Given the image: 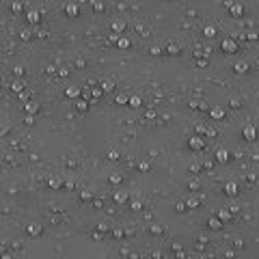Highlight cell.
<instances>
[{
    "instance_id": "20",
    "label": "cell",
    "mask_w": 259,
    "mask_h": 259,
    "mask_svg": "<svg viewBox=\"0 0 259 259\" xmlns=\"http://www.w3.org/2000/svg\"><path fill=\"white\" fill-rule=\"evenodd\" d=\"M203 35H205L207 39H212V37H216V28L214 26H205V28H203Z\"/></svg>"
},
{
    "instance_id": "40",
    "label": "cell",
    "mask_w": 259,
    "mask_h": 259,
    "mask_svg": "<svg viewBox=\"0 0 259 259\" xmlns=\"http://www.w3.org/2000/svg\"><path fill=\"white\" fill-rule=\"evenodd\" d=\"M175 210H177V212H184V210H186V203H175Z\"/></svg>"
},
{
    "instance_id": "41",
    "label": "cell",
    "mask_w": 259,
    "mask_h": 259,
    "mask_svg": "<svg viewBox=\"0 0 259 259\" xmlns=\"http://www.w3.org/2000/svg\"><path fill=\"white\" fill-rule=\"evenodd\" d=\"M238 106H240V99L233 97V99H231V108H238Z\"/></svg>"
},
{
    "instance_id": "39",
    "label": "cell",
    "mask_w": 259,
    "mask_h": 259,
    "mask_svg": "<svg viewBox=\"0 0 259 259\" xmlns=\"http://www.w3.org/2000/svg\"><path fill=\"white\" fill-rule=\"evenodd\" d=\"M140 207H143L140 201H132V210H140Z\"/></svg>"
},
{
    "instance_id": "45",
    "label": "cell",
    "mask_w": 259,
    "mask_h": 259,
    "mask_svg": "<svg viewBox=\"0 0 259 259\" xmlns=\"http://www.w3.org/2000/svg\"><path fill=\"white\" fill-rule=\"evenodd\" d=\"M197 65H199V67H205V65H207V61H205V58H199V63H197Z\"/></svg>"
},
{
    "instance_id": "44",
    "label": "cell",
    "mask_w": 259,
    "mask_h": 259,
    "mask_svg": "<svg viewBox=\"0 0 259 259\" xmlns=\"http://www.w3.org/2000/svg\"><path fill=\"white\" fill-rule=\"evenodd\" d=\"M160 52H162V50H160L158 45H153V48H151V54H160Z\"/></svg>"
},
{
    "instance_id": "13",
    "label": "cell",
    "mask_w": 259,
    "mask_h": 259,
    "mask_svg": "<svg viewBox=\"0 0 259 259\" xmlns=\"http://www.w3.org/2000/svg\"><path fill=\"white\" fill-rule=\"evenodd\" d=\"M112 30H115V35L123 33V30H125V22H123V20H121V22H119V20H117V22H112Z\"/></svg>"
},
{
    "instance_id": "48",
    "label": "cell",
    "mask_w": 259,
    "mask_h": 259,
    "mask_svg": "<svg viewBox=\"0 0 259 259\" xmlns=\"http://www.w3.org/2000/svg\"><path fill=\"white\" fill-rule=\"evenodd\" d=\"M7 132H9V130L4 128V125H0V136H4V134H7Z\"/></svg>"
},
{
    "instance_id": "5",
    "label": "cell",
    "mask_w": 259,
    "mask_h": 259,
    "mask_svg": "<svg viewBox=\"0 0 259 259\" xmlns=\"http://www.w3.org/2000/svg\"><path fill=\"white\" fill-rule=\"evenodd\" d=\"M24 110H26V112H28V115L33 117L35 112H39V102H35V99L26 102V104H24Z\"/></svg>"
},
{
    "instance_id": "21",
    "label": "cell",
    "mask_w": 259,
    "mask_h": 259,
    "mask_svg": "<svg viewBox=\"0 0 259 259\" xmlns=\"http://www.w3.org/2000/svg\"><path fill=\"white\" fill-rule=\"evenodd\" d=\"M115 102H117L119 106H123V104H130V95H117V97H115Z\"/></svg>"
},
{
    "instance_id": "42",
    "label": "cell",
    "mask_w": 259,
    "mask_h": 259,
    "mask_svg": "<svg viewBox=\"0 0 259 259\" xmlns=\"http://www.w3.org/2000/svg\"><path fill=\"white\" fill-rule=\"evenodd\" d=\"M112 235H115V238H123V231H121V229H115Z\"/></svg>"
},
{
    "instance_id": "46",
    "label": "cell",
    "mask_w": 259,
    "mask_h": 259,
    "mask_svg": "<svg viewBox=\"0 0 259 259\" xmlns=\"http://www.w3.org/2000/svg\"><path fill=\"white\" fill-rule=\"evenodd\" d=\"M147 119H156V110H149L147 112Z\"/></svg>"
},
{
    "instance_id": "43",
    "label": "cell",
    "mask_w": 259,
    "mask_h": 259,
    "mask_svg": "<svg viewBox=\"0 0 259 259\" xmlns=\"http://www.w3.org/2000/svg\"><path fill=\"white\" fill-rule=\"evenodd\" d=\"M99 95H104V91H102V89H95V91H93V97H99Z\"/></svg>"
},
{
    "instance_id": "28",
    "label": "cell",
    "mask_w": 259,
    "mask_h": 259,
    "mask_svg": "<svg viewBox=\"0 0 259 259\" xmlns=\"http://www.w3.org/2000/svg\"><path fill=\"white\" fill-rule=\"evenodd\" d=\"M86 108H89V104H86V99H80V102H78V110H80V112H84Z\"/></svg>"
},
{
    "instance_id": "30",
    "label": "cell",
    "mask_w": 259,
    "mask_h": 259,
    "mask_svg": "<svg viewBox=\"0 0 259 259\" xmlns=\"http://www.w3.org/2000/svg\"><path fill=\"white\" fill-rule=\"evenodd\" d=\"M121 181H123V179H121V175H117V173H115V175H110V184H121Z\"/></svg>"
},
{
    "instance_id": "37",
    "label": "cell",
    "mask_w": 259,
    "mask_h": 259,
    "mask_svg": "<svg viewBox=\"0 0 259 259\" xmlns=\"http://www.w3.org/2000/svg\"><path fill=\"white\" fill-rule=\"evenodd\" d=\"M13 71H15V76H22V74H24V67H22V65H15Z\"/></svg>"
},
{
    "instance_id": "6",
    "label": "cell",
    "mask_w": 259,
    "mask_h": 259,
    "mask_svg": "<svg viewBox=\"0 0 259 259\" xmlns=\"http://www.w3.org/2000/svg\"><path fill=\"white\" fill-rule=\"evenodd\" d=\"M65 13H67L69 17H76V15L80 13V9H78L76 2H67V4H65Z\"/></svg>"
},
{
    "instance_id": "15",
    "label": "cell",
    "mask_w": 259,
    "mask_h": 259,
    "mask_svg": "<svg viewBox=\"0 0 259 259\" xmlns=\"http://www.w3.org/2000/svg\"><path fill=\"white\" fill-rule=\"evenodd\" d=\"M140 104H143V99L138 95H130V106L132 108H140Z\"/></svg>"
},
{
    "instance_id": "36",
    "label": "cell",
    "mask_w": 259,
    "mask_h": 259,
    "mask_svg": "<svg viewBox=\"0 0 259 259\" xmlns=\"http://www.w3.org/2000/svg\"><path fill=\"white\" fill-rule=\"evenodd\" d=\"M151 233L160 235V233H162V227H160V225H153V227H151Z\"/></svg>"
},
{
    "instance_id": "12",
    "label": "cell",
    "mask_w": 259,
    "mask_h": 259,
    "mask_svg": "<svg viewBox=\"0 0 259 259\" xmlns=\"http://www.w3.org/2000/svg\"><path fill=\"white\" fill-rule=\"evenodd\" d=\"M26 231H28V235H39V233H41V225H39V222H30Z\"/></svg>"
},
{
    "instance_id": "16",
    "label": "cell",
    "mask_w": 259,
    "mask_h": 259,
    "mask_svg": "<svg viewBox=\"0 0 259 259\" xmlns=\"http://www.w3.org/2000/svg\"><path fill=\"white\" fill-rule=\"evenodd\" d=\"M112 199H115L117 203H125V201H128V192H123V190H121V192H115Z\"/></svg>"
},
{
    "instance_id": "31",
    "label": "cell",
    "mask_w": 259,
    "mask_h": 259,
    "mask_svg": "<svg viewBox=\"0 0 259 259\" xmlns=\"http://www.w3.org/2000/svg\"><path fill=\"white\" fill-rule=\"evenodd\" d=\"M138 169H140L143 173H147L149 169H151V164H149V162H140V164H138Z\"/></svg>"
},
{
    "instance_id": "38",
    "label": "cell",
    "mask_w": 259,
    "mask_h": 259,
    "mask_svg": "<svg viewBox=\"0 0 259 259\" xmlns=\"http://www.w3.org/2000/svg\"><path fill=\"white\" fill-rule=\"evenodd\" d=\"M199 188H201L199 181H190V190H199Z\"/></svg>"
},
{
    "instance_id": "33",
    "label": "cell",
    "mask_w": 259,
    "mask_h": 259,
    "mask_svg": "<svg viewBox=\"0 0 259 259\" xmlns=\"http://www.w3.org/2000/svg\"><path fill=\"white\" fill-rule=\"evenodd\" d=\"M235 69H238V71H248V65H246V63H238Z\"/></svg>"
},
{
    "instance_id": "19",
    "label": "cell",
    "mask_w": 259,
    "mask_h": 259,
    "mask_svg": "<svg viewBox=\"0 0 259 259\" xmlns=\"http://www.w3.org/2000/svg\"><path fill=\"white\" fill-rule=\"evenodd\" d=\"M117 45H119V48H123V50H128L130 45H132V41H130L128 37H119V41H117Z\"/></svg>"
},
{
    "instance_id": "27",
    "label": "cell",
    "mask_w": 259,
    "mask_h": 259,
    "mask_svg": "<svg viewBox=\"0 0 259 259\" xmlns=\"http://www.w3.org/2000/svg\"><path fill=\"white\" fill-rule=\"evenodd\" d=\"M91 4H93V9H95V11H104V2H99V0H93Z\"/></svg>"
},
{
    "instance_id": "32",
    "label": "cell",
    "mask_w": 259,
    "mask_h": 259,
    "mask_svg": "<svg viewBox=\"0 0 259 259\" xmlns=\"http://www.w3.org/2000/svg\"><path fill=\"white\" fill-rule=\"evenodd\" d=\"M166 52H169V54H179V48H177V45H169V48H166Z\"/></svg>"
},
{
    "instance_id": "7",
    "label": "cell",
    "mask_w": 259,
    "mask_h": 259,
    "mask_svg": "<svg viewBox=\"0 0 259 259\" xmlns=\"http://www.w3.org/2000/svg\"><path fill=\"white\" fill-rule=\"evenodd\" d=\"M216 160H218L220 164H227V162H229V151H227L225 147H220V149L216 151Z\"/></svg>"
},
{
    "instance_id": "22",
    "label": "cell",
    "mask_w": 259,
    "mask_h": 259,
    "mask_svg": "<svg viewBox=\"0 0 259 259\" xmlns=\"http://www.w3.org/2000/svg\"><path fill=\"white\" fill-rule=\"evenodd\" d=\"M22 9H24V2H20V0H13V2H11V11L17 13V11H22Z\"/></svg>"
},
{
    "instance_id": "17",
    "label": "cell",
    "mask_w": 259,
    "mask_h": 259,
    "mask_svg": "<svg viewBox=\"0 0 259 259\" xmlns=\"http://www.w3.org/2000/svg\"><path fill=\"white\" fill-rule=\"evenodd\" d=\"M11 89H13V91H15V93L20 95V93H22V89H24V80H20V78H17V80H15V82L11 84Z\"/></svg>"
},
{
    "instance_id": "23",
    "label": "cell",
    "mask_w": 259,
    "mask_h": 259,
    "mask_svg": "<svg viewBox=\"0 0 259 259\" xmlns=\"http://www.w3.org/2000/svg\"><path fill=\"white\" fill-rule=\"evenodd\" d=\"M61 186H63V179H58V177L50 179V188H61Z\"/></svg>"
},
{
    "instance_id": "14",
    "label": "cell",
    "mask_w": 259,
    "mask_h": 259,
    "mask_svg": "<svg viewBox=\"0 0 259 259\" xmlns=\"http://www.w3.org/2000/svg\"><path fill=\"white\" fill-rule=\"evenodd\" d=\"M65 95H67V97H71V99H74V97H78V95H80V89H78V86H67V91H65Z\"/></svg>"
},
{
    "instance_id": "10",
    "label": "cell",
    "mask_w": 259,
    "mask_h": 259,
    "mask_svg": "<svg viewBox=\"0 0 259 259\" xmlns=\"http://www.w3.org/2000/svg\"><path fill=\"white\" fill-rule=\"evenodd\" d=\"M210 117H212V119H216V121H220V119H225V110H222L220 106H214V108H212V112H210Z\"/></svg>"
},
{
    "instance_id": "47",
    "label": "cell",
    "mask_w": 259,
    "mask_h": 259,
    "mask_svg": "<svg viewBox=\"0 0 259 259\" xmlns=\"http://www.w3.org/2000/svg\"><path fill=\"white\" fill-rule=\"evenodd\" d=\"M33 121H35V119H33L30 115H26V125H33Z\"/></svg>"
},
{
    "instance_id": "24",
    "label": "cell",
    "mask_w": 259,
    "mask_h": 259,
    "mask_svg": "<svg viewBox=\"0 0 259 259\" xmlns=\"http://www.w3.org/2000/svg\"><path fill=\"white\" fill-rule=\"evenodd\" d=\"M218 218H220V220L225 222V220H231V214H229L227 210H220V212H218Z\"/></svg>"
},
{
    "instance_id": "2",
    "label": "cell",
    "mask_w": 259,
    "mask_h": 259,
    "mask_svg": "<svg viewBox=\"0 0 259 259\" xmlns=\"http://www.w3.org/2000/svg\"><path fill=\"white\" fill-rule=\"evenodd\" d=\"M188 145H190V149H194V151H201L203 147H205V138L203 136H190V140H188Z\"/></svg>"
},
{
    "instance_id": "1",
    "label": "cell",
    "mask_w": 259,
    "mask_h": 259,
    "mask_svg": "<svg viewBox=\"0 0 259 259\" xmlns=\"http://www.w3.org/2000/svg\"><path fill=\"white\" fill-rule=\"evenodd\" d=\"M26 20H28V24L39 26V22H41V11H39V9H28V11H26Z\"/></svg>"
},
{
    "instance_id": "34",
    "label": "cell",
    "mask_w": 259,
    "mask_h": 259,
    "mask_svg": "<svg viewBox=\"0 0 259 259\" xmlns=\"http://www.w3.org/2000/svg\"><path fill=\"white\" fill-rule=\"evenodd\" d=\"M108 158H110V160H117V158H119V151H117V149H110V151H108Z\"/></svg>"
},
{
    "instance_id": "25",
    "label": "cell",
    "mask_w": 259,
    "mask_h": 259,
    "mask_svg": "<svg viewBox=\"0 0 259 259\" xmlns=\"http://www.w3.org/2000/svg\"><path fill=\"white\" fill-rule=\"evenodd\" d=\"M186 205H188V207H199V205H201V201H199V199H188V201H186Z\"/></svg>"
},
{
    "instance_id": "18",
    "label": "cell",
    "mask_w": 259,
    "mask_h": 259,
    "mask_svg": "<svg viewBox=\"0 0 259 259\" xmlns=\"http://www.w3.org/2000/svg\"><path fill=\"white\" fill-rule=\"evenodd\" d=\"M210 227H212V229H220V227H222V220H220L218 216H212V218H210Z\"/></svg>"
},
{
    "instance_id": "3",
    "label": "cell",
    "mask_w": 259,
    "mask_h": 259,
    "mask_svg": "<svg viewBox=\"0 0 259 259\" xmlns=\"http://www.w3.org/2000/svg\"><path fill=\"white\" fill-rule=\"evenodd\" d=\"M220 48H222V52H227V54L238 52V43H235V39H225V41L220 43Z\"/></svg>"
},
{
    "instance_id": "9",
    "label": "cell",
    "mask_w": 259,
    "mask_h": 259,
    "mask_svg": "<svg viewBox=\"0 0 259 259\" xmlns=\"http://www.w3.org/2000/svg\"><path fill=\"white\" fill-rule=\"evenodd\" d=\"M229 13H231L233 17H242V15H244V7H242L240 2H233V7L229 9Z\"/></svg>"
},
{
    "instance_id": "8",
    "label": "cell",
    "mask_w": 259,
    "mask_h": 259,
    "mask_svg": "<svg viewBox=\"0 0 259 259\" xmlns=\"http://www.w3.org/2000/svg\"><path fill=\"white\" fill-rule=\"evenodd\" d=\"M99 89H102L104 93H112V91H115V80H108V78H104V80L99 82Z\"/></svg>"
},
{
    "instance_id": "35",
    "label": "cell",
    "mask_w": 259,
    "mask_h": 259,
    "mask_svg": "<svg viewBox=\"0 0 259 259\" xmlns=\"http://www.w3.org/2000/svg\"><path fill=\"white\" fill-rule=\"evenodd\" d=\"M20 37H22L24 41H28V39H30V30H22V33H20Z\"/></svg>"
},
{
    "instance_id": "29",
    "label": "cell",
    "mask_w": 259,
    "mask_h": 259,
    "mask_svg": "<svg viewBox=\"0 0 259 259\" xmlns=\"http://www.w3.org/2000/svg\"><path fill=\"white\" fill-rule=\"evenodd\" d=\"M80 199H82V201H91V199H93V192H89V190H84V192L80 194Z\"/></svg>"
},
{
    "instance_id": "11",
    "label": "cell",
    "mask_w": 259,
    "mask_h": 259,
    "mask_svg": "<svg viewBox=\"0 0 259 259\" xmlns=\"http://www.w3.org/2000/svg\"><path fill=\"white\" fill-rule=\"evenodd\" d=\"M225 192H227L229 197H235V194H238V184H235V181L225 184Z\"/></svg>"
},
{
    "instance_id": "4",
    "label": "cell",
    "mask_w": 259,
    "mask_h": 259,
    "mask_svg": "<svg viewBox=\"0 0 259 259\" xmlns=\"http://www.w3.org/2000/svg\"><path fill=\"white\" fill-rule=\"evenodd\" d=\"M242 136H244L246 140H255V138H257V128H253V125H246V128L242 130Z\"/></svg>"
},
{
    "instance_id": "26",
    "label": "cell",
    "mask_w": 259,
    "mask_h": 259,
    "mask_svg": "<svg viewBox=\"0 0 259 259\" xmlns=\"http://www.w3.org/2000/svg\"><path fill=\"white\" fill-rule=\"evenodd\" d=\"M190 171H192V173H201V171H203V164L194 162V164H190Z\"/></svg>"
}]
</instances>
